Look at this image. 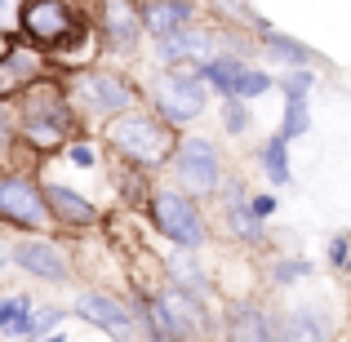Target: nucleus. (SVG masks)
Instances as JSON below:
<instances>
[{
	"mask_svg": "<svg viewBox=\"0 0 351 342\" xmlns=\"http://www.w3.org/2000/svg\"><path fill=\"white\" fill-rule=\"evenodd\" d=\"M107 138L134 164H165L173 156V129L160 125L156 116H143V112H120L107 125Z\"/></svg>",
	"mask_w": 351,
	"mask_h": 342,
	"instance_id": "obj_1",
	"label": "nucleus"
},
{
	"mask_svg": "<svg viewBox=\"0 0 351 342\" xmlns=\"http://www.w3.org/2000/svg\"><path fill=\"white\" fill-rule=\"evenodd\" d=\"M152 218H156V231H160L165 240H173L178 249H200L205 245V218H200V209L191 205V196H182V191H156Z\"/></svg>",
	"mask_w": 351,
	"mask_h": 342,
	"instance_id": "obj_2",
	"label": "nucleus"
},
{
	"mask_svg": "<svg viewBox=\"0 0 351 342\" xmlns=\"http://www.w3.org/2000/svg\"><path fill=\"white\" fill-rule=\"evenodd\" d=\"M173 173H178V182L187 191H196V196L218 191V182H223L218 147L209 143V138H182V143L173 147Z\"/></svg>",
	"mask_w": 351,
	"mask_h": 342,
	"instance_id": "obj_3",
	"label": "nucleus"
},
{
	"mask_svg": "<svg viewBox=\"0 0 351 342\" xmlns=\"http://www.w3.org/2000/svg\"><path fill=\"white\" fill-rule=\"evenodd\" d=\"M0 218L27 227V231H40L49 223V209H45V196L32 178H0Z\"/></svg>",
	"mask_w": 351,
	"mask_h": 342,
	"instance_id": "obj_4",
	"label": "nucleus"
},
{
	"mask_svg": "<svg viewBox=\"0 0 351 342\" xmlns=\"http://www.w3.org/2000/svg\"><path fill=\"white\" fill-rule=\"evenodd\" d=\"M76 98L89 107V112L120 116V112H129V103H134V89H129L120 76H112V71H89V76L76 80Z\"/></svg>",
	"mask_w": 351,
	"mask_h": 342,
	"instance_id": "obj_5",
	"label": "nucleus"
},
{
	"mask_svg": "<svg viewBox=\"0 0 351 342\" xmlns=\"http://www.w3.org/2000/svg\"><path fill=\"white\" fill-rule=\"evenodd\" d=\"M160 116L165 125H187L205 112V85L196 76H165L160 80Z\"/></svg>",
	"mask_w": 351,
	"mask_h": 342,
	"instance_id": "obj_6",
	"label": "nucleus"
},
{
	"mask_svg": "<svg viewBox=\"0 0 351 342\" xmlns=\"http://www.w3.org/2000/svg\"><path fill=\"white\" fill-rule=\"evenodd\" d=\"M76 316L89 320V325H98V329H107L116 342H129L138 334V325H134V316L125 311V302L103 298V293H85V298L76 302Z\"/></svg>",
	"mask_w": 351,
	"mask_h": 342,
	"instance_id": "obj_7",
	"label": "nucleus"
},
{
	"mask_svg": "<svg viewBox=\"0 0 351 342\" xmlns=\"http://www.w3.org/2000/svg\"><path fill=\"white\" fill-rule=\"evenodd\" d=\"M71 27V14L62 0H27L23 5V32L40 45H58Z\"/></svg>",
	"mask_w": 351,
	"mask_h": 342,
	"instance_id": "obj_8",
	"label": "nucleus"
},
{
	"mask_svg": "<svg viewBox=\"0 0 351 342\" xmlns=\"http://www.w3.org/2000/svg\"><path fill=\"white\" fill-rule=\"evenodd\" d=\"M14 262L23 267L27 276H36V280H49V284H62V280L71 276L67 258H62L53 245H45V240H23V245L14 249Z\"/></svg>",
	"mask_w": 351,
	"mask_h": 342,
	"instance_id": "obj_9",
	"label": "nucleus"
},
{
	"mask_svg": "<svg viewBox=\"0 0 351 342\" xmlns=\"http://www.w3.org/2000/svg\"><path fill=\"white\" fill-rule=\"evenodd\" d=\"M40 196H45L49 218H58V223H67V227H94L98 223V209L89 205L80 191H71V187H40Z\"/></svg>",
	"mask_w": 351,
	"mask_h": 342,
	"instance_id": "obj_10",
	"label": "nucleus"
},
{
	"mask_svg": "<svg viewBox=\"0 0 351 342\" xmlns=\"http://www.w3.org/2000/svg\"><path fill=\"white\" fill-rule=\"evenodd\" d=\"M191 18V5L187 0H143V14H138V23H143V32H152L156 40H165V36L182 32Z\"/></svg>",
	"mask_w": 351,
	"mask_h": 342,
	"instance_id": "obj_11",
	"label": "nucleus"
},
{
	"mask_svg": "<svg viewBox=\"0 0 351 342\" xmlns=\"http://www.w3.org/2000/svg\"><path fill=\"white\" fill-rule=\"evenodd\" d=\"M27 138H32L36 147H53L67 138V112H62L58 103H32V112H27Z\"/></svg>",
	"mask_w": 351,
	"mask_h": 342,
	"instance_id": "obj_12",
	"label": "nucleus"
},
{
	"mask_svg": "<svg viewBox=\"0 0 351 342\" xmlns=\"http://www.w3.org/2000/svg\"><path fill=\"white\" fill-rule=\"evenodd\" d=\"M209 53H214V36L200 32V27H182V32L160 40V62H187V58L209 62Z\"/></svg>",
	"mask_w": 351,
	"mask_h": 342,
	"instance_id": "obj_13",
	"label": "nucleus"
},
{
	"mask_svg": "<svg viewBox=\"0 0 351 342\" xmlns=\"http://www.w3.org/2000/svg\"><path fill=\"white\" fill-rule=\"evenodd\" d=\"M271 342H329V329L316 311L298 307L280 320V329H271Z\"/></svg>",
	"mask_w": 351,
	"mask_h": 342,
	"instance_id": "obj_14",
	"label": "nucleus"
},
{
	"mask_svg": "<svg viewBox=\"0 0 351 342\" xmlns=\"http://www.w3.org/2000/svg\"><path fill=\"white\" fill-rule=\"evenodd\" d=\"M240 76H245V62L240 58H209L205 67H200V85H209V89H218L223 98H236V85H240Z\"/></svg>",
	"mask_w": 351,
	"mask_h": 342,
	"instance_id": "obj_15",
	"label": "nucleus"
},
{
	"mask_svg": "<svg viewBox=\"0 0 351 342\" xmlns=\"http://www.w3.org/2000/svg\"><path fill=\"white\" fill-rule=\"evenodd\" d=\"M103 5H107V36H112L120 49H134V45H138V32H143L138 14L125 5V0H103Z\"/></svg>",
	"mask_w": 351,
	"mask_h": 342,
	"instance_id": "obj_16",
	"label": "nucleus"
},
{
	"mask_svg": "<svg viewBox=\"0 0 351 342\" xmlns=\"http://www.w3.org/2000/svg\"><path fill=\"white\" fill-rule=\"evenodd\" d=\"M143 316H147V329H152L156 342H178L182 334H187V329H182V320L169 311V302H165V298L143 302Z\"/></svg>",
	"mask_w": 351,
	"mask_h": 342,
	"instance_id": "obj_17",
	"label": "nucleus"
},
{
	"mask_svg": "<svg viewBox=\"0 0 351 342\" xmlns=\"http://www.w3.org/2000/svg\"><path fill=\"white\" fill-rule=\"evenodd\" d=\"M227 338L232 342H271V325H267V316L258 307H236Z\"/></svg>",
	"mask_w": 351,
	"mask_h": 342,
	"instance_id": "obj_18",
	"label": "nucleus"
},
{
	"mask_svg": "<svg viewBox=\"0 0 351 342\" xmlns=\"http://www.w3.org/2000/svg\"><path fill=\"white\" fill-rule=\"evenodd\" d=\"M263 169H267V178H271L276 187H289V143H285L280 134L267 138V147H263Z\"/></svg>",
	"mask_w": 351,
	"mask_h": 342,
	"instance_id": "obj_19",
	"label": "nucleus"
},
{
	"mask_svg": "<svg viewBox=\"0 0 351 342\" xmlns=\"http://www.w3.org/2000/svg\"><path fill=\"white\" fill-rule=\"evenodd\" d=\"M169 276L178 280L173 289L191 293V298H205V276L196 271V262H191V258H173V262H169Z\"/></svg>",
	"mask_w": 351,
	"mask_h": 342,
	"instance_id": "obj_20",
	"label": "nucleus"
},
{
	"mask_svg": "<svg viewBox=\"0 0 351 342\" xmlns=\"http://www.w3.org/2000/svg\"><path fill=\"white\" fill-rule=\"evenodd\" d=\"M267 45H271V58L293 62V67H307V58H311V49H307V45L289 40V36H280V32H267Z\"/></svg>",
	"mask_w": 351,
	"mask_h": 342,
	"instance_id": "obj_21",
	"label": "nucleus"
},
{
	"mask_svg": "<svg viewBox=\"0 0 351 342\" xmlns=\"http://www.w3.org/2000/svg\"><path fill=\"white\" fill-rule=\"evenodd\" d=\"M307 125H311L307 98H289V107H285V120H280V138H285V143H289V138H302V134H307Z\"/></svg>",
	"mask_w": 351,
	"mask_h": 342,
	"instance_id": "obj_22",
	"label": "nucleus"
},
{
	"mask_svg": "<svg viewBox=\"0 0 351 342\" xmlns=\"http://www.w3.org/2000/svg\"><path fill=\"white\" fill-rule=\"evenodd\" d=\"M58 320H62V311H53V307H45V311H36V307H32V316H27V320H23V325H18V329H14V334H23V338H45V334H49V329H53V325H58Z\"/></svg>",
	"mask_w": 351,
	"mask_h": 342,
	"instance_id": "obj_23",
	"label": "nucleus"
},
{
	"mask_svg": "<svg viewBox=\"0 0 351 342\" xmlns=\"http://www.w3.org/2000/svg\"><path fill=\"white\" fill-rule=\"evenodd\" d=\"M27 316H32V298H5L0 302V334H14Z\"/></svg>",
	"mask_w": 351,
	"mask_h": 342,
	"instance_id": "obj_24",
	"label": "nucleus"
},
{
	"mask_svg": "<svg viewBox=\"0 0 351 342\" xmlns=\"http://www.w3.org/2000/svg\"><path fill=\"white\" fill-rule=\"evenodd\" d=\"M232 227H236V236H249V240H254L258 231H263V227H258V218L249 214L245 191H236V200H232Z\"/></svg>",
	"mask_w": 351,
	"mask_h": 342,
	"instance_id": "obj_25",
	"label": "nucleus"
},
{
	"mask_svg": "<svg viewBox=\"0 0 351 342\" xmlns=\"http://www.w3.org/2000/svg\"><path fill=\"white\" fill-rule=\"evenodd\" d=\"M223 125H227V134H249L254 116H249V107L240 103V98H227V107H223Z\"/></svg>",
	"mask_w": 351,
	"mask_h": 342,
	"instance_id": "obj_26",
	"label": "nucleus"
},
{
	"mask_svg": "<svg viewBox=\"0 0 351 342\" xmlns=\"http://www.w3.org/2000/svg\"><path fill=\"white\" fill-rule=\"evenodd\" d=\"M267 89H271V76H267V71L245 67V76H240V85H236V98L245 103V98H258V94H267Z\"/></svg>",
	"mask_w": 351,
	"mask_h": 342,
	"instance_id": "obj_27",
	"label": "nucleus"
},
{
	"mask_svg": "<svg viewBox=\"0 0 351 342\" xmlns=\"http://www.w3.org/2000/svg\"><path fill=\"white\" fill-rule=\"evenodd\" d=\"M329 262L334 267H351V236H334V245H329Z\"/></svg>",
	"mask_w": 351,
	"mask_h": 342,
	"instance_id": "obj_28",
	"label": "nucleus"
},
{
	"mask_svg": "<svg viewBox=\"0 0 351 342\" xmlns=\"http://www.w3.org/2000/svg\"><path fill=\"white\" fill-rule=\"evenodd\" d=\"M280 89H285V98H307V89H311V76H307V71H298V76H289Z\"/></svg>",
	"mask_w": 351,
	"mask_h": 342,
	"instance_id": "obj_29",
	"label": "nucleus"
},
{
	"mask_svg": "<svg viewBox=\"0 0 351 342\" xmlns=\"http://www.w3.org/2000/svg\"><path fill=\"white\" fill-rule=\"evenodd\" d=\"M307 271H311L307 262H280V267H276V280L285 284V280H298V276H307Z\"/></svg>",
	"mask_w": 351,
	"mask_h": 342,
	"instance_id": "obj_30",
	"label": "nucleus"
},
{
	"mask_svg": "<svg viewBox=\"0 0 351 342\" xmlns=\"http://www.w3.org/2000/svg\"><path fill=\"white\" fill-rule=\"evenodd\" d=\"M271 209H276V196H254V200H249V214H254V218H267Z\"/></svg>",
	"mask_w": 351,
	"mask_h": 342,
	"instance_id": "obj_31",
	"label": "nucleus"
},
{
	"mask_svg": "<svg viewBox=\"0 0 351 342\" xmlns=\"http://www.w3.org/2000/svg\"><path fill=\"white\" fill-rule=\"evenodd\" d=\"M67 160H71V164H80V169H89V164H94V151H89V147H71Z\"/></svg>",
	"mask_w": 351,
	"mask_h": 342,
	"instance_id": "obj_32",
	"label": "nucleus"
},
{
	"mask_svg": "<svg viewBox=\"0 0 351 342\" xmlns=\"http://www.w3.org/2000/svg\"><path fill=\"white\" fill-rule=\"evenodd\" d=\"M9 138H14V120H9V112H0V156L9 151Z\"/></svg>",
	"mask_w": 351,
	"mask_h": 342,
	"instance_id": "obj_33",
	"label": "nucleus"
},
{
	"mask_svg": "<svg viewBox=\"0 0 351 342\" xmlns=\"http://www.w3.org/2000/svg\"><path fill=\"white\" fill-rule=\"evenodd\" d=\"M40 342H62V334H45V338H40Z\"/></svg>",
	"mask_w": 351,
	"mask_h": 342,
	"instance_id": "obj_34",
	"label": "nucleus"
},
{
	"mask_svg": "<svg viewBox=\"0 0 351 342\" xmlns=\"http://www.w3.org/2000/svg\"><path fill=\"white\" fill-rule=\"evenodd\" d=\"M5 258H9V254H5V245H0V271H5Z\"/></svg>",
	"mask_w": 351,
	"mask_h": 342,
	"instance_id": "obj_35",
	"label": "nucleus"
},
{
	"mask_svg": "<svg viewBox=\"0 0 351 342\" xmlns=\"http://www.w3.org/2000/svg\"><path fill=\"white\" fill-rule=\"evenodd\" d=\"M0 5H5V0H0Z\"/></svg>",
	"mask_w": 351,
	"mask_h": 342,
	"instance_id": "obj_36",
	"label": "nucleus"
}]
</instances>
